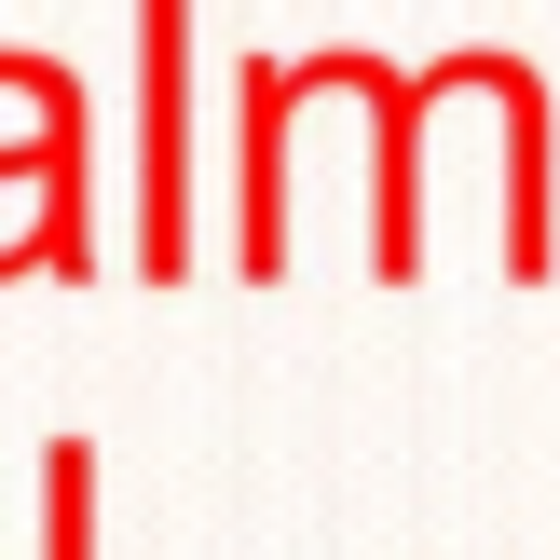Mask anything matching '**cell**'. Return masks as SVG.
<instances>
[{
  "label": "cell",
  "mask_w": 560,
  "mask_h": 560,
  "mask_svg": "<svg viewBox=\"0 0 560 560\" xmlns=\"http://www.w3.org/2000/svg\"><path fill=\"white\" fill-rule=\"evenodd\" d=\"M137 14V219L124 273L191 288L206 273V109H191V14L206 0H124Z\"/></svg>",
  "instance_id": "cell-2"
},
{
  "label": "cell",
  "mask_w": 560,
  "mask_h": 560,
  "mask_svg": "<svg viewBox=\"0 0 560 560\" xmlns=\"http://www.w3.org/2000/svg\"><path fill=\"white\" fill-rule=\"evenodd\" d=\"M109 547V465L96 438H42V560H96Z\"/></svg>",
  "instance_id": "cell-4"
},
{
  "label": "cell",
  "mask_w": 560,
  "mask_h": 560,
  "mask_svg": "<svg viewBox=\"0 0 560 560\" xmlns=\"http://www.w3.org/2000/svg\"><path fill=\"white\" fill-rule=\"evenodd\" d=\"M233 206H219V273L273 288L288 273V233H301V55H246L233 69Z\"/></svg>",
  "instance_id": "cell-3"
},
{
  "label": "cell",
  "mask_w": 560,
  "mask_h": 560,
  "mask_svg": "<svg viewBox=\"0 0 560 560\" xmlns=\"http://www.w3.org/2000/svg\"><path fill=\"white\" fill-rule=\"evenodd\" d=\"M0 82L27 96V124L0 137V288L55 273V288H96V96H82L69 55L42 42H0Z\"/></svg>",
  "instance_id": "cell-1"
}]
</instances>
